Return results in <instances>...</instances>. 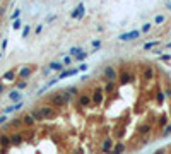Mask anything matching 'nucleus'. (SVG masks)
Masks as SVG:
<instances>
[{
	"label": "nucleus",
	"instance_id": "12",
	"mask_svg": "<svg viewBox=\"0 0 171 154\" xmlns=\"http://www.w3.org/2000/svg\"><path fill=\"white\" fill-rule=\"evenodd\" d=\"M29 31H31V28H29V26H26V28H24V31H22V36H28V34H29Z\"/></svg>",
	"mask_w": 171,
	"mask_h": 154
},
{
	"label": "nucleus",
	"instance_id": "4",
	"mask_svg": "<svg viewBox=\"0 0 171 154\" xmlns=\"http://www.w3.org/2000/svg\"><path fill=\"white\" fill-rule=\"evenodd\" d=\"M22 134H19V132H17V134H12L10 135V144H12V146H19L21 142H22Z\"/></svg>",
	"mask_w": 171,
	"mask_h": 154
},
{
	"label": "nucleus",
	"instance_id": "5",
	"mask_svg": "<svg viewBox=\"0 0 171 154\" xmlns=\"http://www.w3.org/2000/svg\"><path fill=\"white\" fill-rule=\"evenodd\" d=\"M31 72H33V67H24V69H21L19 77H21V79H26V77L31 75Z\"/></svg>",
	"mask_w": 171,
	"mask_h": 154
},
{
	"label": "nucleus",
	"instance_id": "1",
	"mask_svg": "<svg viewBox=\"0 0 171 154\" xmlns=\"http://www.w3.org/2000/svg\"><path fill=\"white\" fill-rule=\"evenodd\" d=\"M84 10H86L84 4H79L77 7H75L72 12H70V17H74V19H81V17L84 16Z\"/></svg>",
	"mask_w": 171,
	"mask_h": 154
},
{
	"label": "nucleus",
	"instance_id": "18",
	"mask_svg": "<svg viewBox=\"0 0 171 154\" xmlns=\"http://www.w3.org/2000/svg\"><path fill=\"white\" fill-rule=\"evenodd\" d=\"M154 45H157V41H152V43H147V45H146V48H151V46H154Z\"/></svg>",
	"mask_w": 171,
	"mask_h": 154
},
{
	"label": "nucleus",
	"instance_id": "13",
	"mask_svg": "<svg viewBox=\"0 0 171 154\" xmlns=\"http://www.w3.org/2000/svg\"><path fill=\"white\" fill-rule=\"evenodd\" d=\"M12 28H14V29H19V28H21V21H19V19H17V21H14Z\"/></svg>",
	"mask_w": 171,
	"mask_h": 154
},
{
	"label": "nucleus",
	"instance_id": "10",
	"mask_svg": "<svg viewBox=\"0 0 171 154\" xmlns=\"http://www.w3.org/2000/svg\"><path fill=\"white\" fill-rule=\"evenodd\" d=\"M62 67H63V65H62L60 62H53V63L50 65V69H51V70H60Z\"/></svg>",
	"mask_w": 171,
	"mask_h": 154
},
{
	"label": "nucleus",
	"instance_id": "16",
	"mask_svg": "<svg viewBox=\"0 0 171 154\" xmlns=\"http://www.w3.org/2000/svg\"><path fill=\"white\" fill-rule=\"evenodd\" d=\"M151 26H152V24H144L142 31H144V33H147V31H149V29H151Z\"/></svg>",
	"mask_w": 171,
	"mask_h": 154
},
{
	"label": "nucleus",
	"instance_id": "9",
	"mask_svg": "<svg viewBox=\"0 0 171 154\" xmlns=\"http://www.w3.org/2000/svg\"><path fill=\"white\" fill-rule=\"evenodd\" d=\"M74 74H77V70H75V69L65 70V72H62V74H60V79H63V77H67V75H74Z\"/></svg>",
	"mask_w": 171,
	"mask_h": 154
},
{
	"label": "nucleus",
	"instance_id": "8",
	"mask_svg": "<svg viewBox=\"0 0 171 154\" xmlns=\"http://www.w3.org/2000/svg\"><path fill=\"white\" fill-rule=\"evenodd\" d=\"M10 99H12V101H19V99H21V93H19V91H12V93H10Z\"/></svg>",
	"mask_w": 171,
	"mask_h": 154
},
{
	"label": "nucleus",
	"instance_id": "11",
	"mask_svg": "<svg viewBox=\"0 0 171 154\" xmlns=\"http://www.w3.org/2000/svg\"><path fill=\"white\" fill-rule=\"evenodd\" d=\"M19 16H21V10L17 9V10H14V14L10 16V19H12V21H17V19H19Z\"/></svg>",
	"mask_w": 171,
	"mask_h": 154
},
{
	"label": "nucleus",
	"instance_id": "2",
	"mask_svg": "<svg viewBox=\"0 0 171 154\" xmlns=\"http://www.w3.org/2000/svg\"><path fill=\"white\" fill-rule=\"evenodd\" d=\"M139 34H140L139 31H130V33H125V34H122V36H120V40H122V41H130V40H135V38H139Z\"/></svg>",
	"mask_w": 171,
	"mask_h": 154
},
{
	"label": "nucleus",
	"instance_id": "15",
	"mask_svg": "<svg viewBox=\"0 0 171 154\" xmlns=\"http://www.w3.org/2000/svg\"><path fill=\"white\" fill-rule=\"evenodd\" d=\"M163 21H164V17H163V16H157V17H156V24H161Z\"/></svg>",
	"mask_w": 171,
	"mask_h": 154
},
{
	"label": "nucleus",
	"instance_id": "3",
	"mask_svg": "<svg viewBox=\"0 0 171 154\" xmlns=\"http://www.w3.org/2000/svg\"><path fill=\"white\" fill-rule=\"evenodd\" d=\"M21 120H22V123H24V125H28V127H33L34 123H36V120L33 118V115H31V113L24 115V117L21 118Z\"/></svg>",
	"mask_w": 171,
	"mask_h": 154
},
{
	"label": "nucleus",
	"instance_id": "22",
	"mask_svg": "<svg viewBox=\"0 0 171 154\" xmlns=\"http://www.w3.org/2000/svg\"><path fill=\"white\" fill-rule=\"evenodd\" d=\"M2 91H4V86H2V84H0V93H2Z\"/></svg>",
	"mask_w": 171,
	"mask_h": 154
},
{
	"label": "nucleus",
	"instance_id": "19",
	"mask_svg": "<svg viewBox=\"0 0 171 154\" xmlns=\"http://www.w3.org/2000/svg\"><path fill=\"white\" fill-rule=\"evenodd\" d=\"M79 52H81V50H79V48H72V50H70V53H75V55H77Z\"/></svg>",
	"mask_w": 171,
	"mask_h": 154
},
{
	"label": "nucleus",
	"instance_id": "7",
	"mask_svg": "<svg viewBox=\"0 0 171 154\" xmlns=\"http://www.w3.org/2000/svg\"><path fill=\"white\" fill-rule=\"evenodd\" d=\"M14 77H16V70H9V72H5V75H4L2 81H12Z\"/></svg>",
	"mask_w": 171,
	"mask_h": 154
},
{
	"label": "nucleus",
	"instance_id": "14",
	"mask_svg": "<svg viewBox=\"0 0 171 154\" xmlns=\"http://www.w3.org/2000/svg\"><path fill=\"white\" fill-rule=\"evenodd\" d=\"M86 55H87V53H84V52H79V53H77V58H79V60H82V58H86Z\"/></svg>",
	"mask_w": 171,
	"mask_h": 154
},
{
	"label": "nucleus",
	"instance_id": "21",
	"mask_svg": "<svg viewBox=\"0 0 171 154\" xmlns=\"http://www.w3.org/2000/svg\"><path fill=\"white\" fill-rule=\"evenodd\" d=\"M5 120H7V118H5V117H0V125H2V123H4Z\"/></svg>",
	"mask_w": 171,
	"mask_h": 154
},
{
	"label": "nucleus",
	"instance_id": "20",
	"mask_svg": "<svg viewBox=\"0 0 171 154\" xmlns=\"http://www.w3.org/2000/svg\"><path fill=\"white\" fill-rule=\"evenodd\" d=\"M63 63H65V65H69V63H70V57H67L65 60H63Z\"/></svg>",
	"mask_w": 171,
	"mask_h": 154
},
{
	"label": "nucleus",
	"instance_id": "17",
	"mask_svg": "<svg viewBox=\"0 0 171 154\" xmlns=\"http://www.w3.org/2000/svg\"><path fill=\"white\" fill-rule=\"evenodd\" d=\"M17 87H19V89H24V87H26V82H24V81L19 82V84H17Z\"/></svg>",
	"mask_w": 171,
	"mask_h": 154
},
{
	"label": "nucleus",
	"instance_id": "6",
	"mask_svg": "<svg viewBox=\"0 0 171 154\" xmlns=\"http://www.w3.org/2000/svg\"><path fill=\"white\" fill-rule=\"evenodd\" d=\"M0 146L2 147L10 146V135H0Z\"/></svg>",
	"mask_w": 171,
	"mask_h": 154
},
{
	"label": "nucleus",
	"instance_id": "23",
	"mask_svg": "<svg viewBox=\"0 0 171 154\" xmlns=\"http://www.w3.org/2000/svg\"><path fill=\"white\" fill-rule=\"evenodd\" d=\"M168 9H171V2H169V4H168Z\"/></svg>",
	"mask_w": 171,
	"mask_h": 154
}]
</instances>
